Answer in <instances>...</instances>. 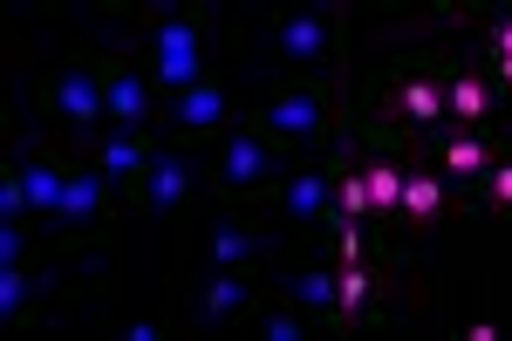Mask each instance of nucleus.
Listing matches in <instances>:
<instances>
[{"label":"nucleus","instance_id":"nucleus-12","mask_svg":"<svg viewBox=\"0 0 512 341\" xmlns=\"http://www.w3.org/2000/svg\"><path fill=\"white\" fill-rule=\"evenodd\" d=\"M506 151H512V144L499 137V130H451V123H444L431 144H424V157H431V164H437V171H444L458 191H472Z\"/></svg>","mask_w":512,"mask_h":341},{"label":"nucleus","instance_id":"nucleus-28","mask_svg":"<svg viewBox=\"0 0 512 341\" xmlns=\"http://www.w3.org/2000/svg\"><path fill=\"white\" fill-rule=\"evenodd\" d=\"M499 123H506V130H512V96H506V116H499Z\"/></svg>","mask_w":512,"mask_h":341},{"label":"nucleus","instance_id":"nucleus-18","mask_svg":"<svg viewBox=\"0 0 512 341\" xmlns=\"http://www.w3.org/2000/svg\"><path fill=\"white\" fill-rule=\"evenodd\" d=\"M260 260V232L246 219H212L205 232V266H253Z\"/></svg>","mask_w":512,"mask_h":341},{"label":"nucleus","instance_id":"nucleus-13","mask_svg":"<svg viewBox=\"0 0 512 341\" xmlns=\"http://www.w3.org/2000/svg\"><path fill=\"white\" fill-rule=\"evenodd\" d=\"M376 321H383V260L335 266V307L321 314V328L355 335V328H376Z\"/></svg>","mask_w":512,"mask_h":341},{"label":"nucleus","instance_id":"nucleus-14","mask_svg":"<svg viewBox=\"0 0 512 341\" xmlns=\"http://www.w3.org/2000/svg\"><path fill=\"white\" fill-rule=\"evenodd\" d=\"M164 137V130H158ZM158 137H137V130H103L96 144H89V164L110 178V185L130 198V191L144 185V171H151V151H158Z\"/></svg>","mask_w":512,"mask_h":341},{"label":"nucleus","instance_id":"nucleus-3","mask_svg":"<svg viewBox=\"0 0 512 341\" xmlns=\"http://www.w3.org/2000/svg\"><path fill=\"white\" fill-rule=\"evenodd\" d=\"M253 130L274 144L287 164H301L308 151H321V144H335V116H328V82H280L274 96L253 110Z\"/></svg>","mask_w":512,"mask_h":341},{"label":"nucleus","instance_id":"nucleus-10","mask_svg":"<svg viewBox=\"0 0 512 341\" xmlns=\"http://www.w3.org/2000/svg\"><path fill=\"white\" fill-rule=\"evenodd\" d=\"M506 89L492 82L485 62H444V123L451 130H499Z\"/></svg>","mask_w":512,"mask_h":341},{"label":"nucleus","instance_id":"nucleus-9","mask_svg":"<svg viewBox=\"0 0 512 341\" xmlns=\"http://www.w3.org/2000/svg\"><path fill=\"white\" fill-rule=\"evenodd\" d=\"M267 205H274L294 232H321L328 226V205H335V144H328L321 164H287V178L267 191Z\"/></svg>","mask_w":512,"mask_h":341},{"label":"nucleus","instance_id":"nucleus-17","mask_svg":"<svg viewBox=\"0 0 512 341\" xmlns=\"http://www.w3.org/2000/svg\"><path fill=\"white\" fill-rule=\"evenodd\" d=\"M451 178H444V171H437L431 157L417 151L410 157V164H403V226H437V219H444V205H451Z\"/></svg>","mask_w":512,"mask_h":341},{"label":"nucleus","instance_id":"nucleus-19","mask_svg":"<svg viewBox=\"0 0 512 341\" xmlns=\"http://www.w3.org/2000/svg\"><path fill=\"white\" fill-rule=\"evenodd\" d=\"M287 301L308 307V314H315V328H321V314L335 307V260H308V266H294V273H287Z\"/></svg>","mask_w":512,"mask_h":341},{"label":"nucleus","instance_id":"nucleus-2","mask_svg":"<svg viewBox=\"0 0 512 341\" xmlns=\"http://www.w3.org/2000/svg\"><path fill=\"white\" fill-rule=\"evenodd\" d=\"M212 28H219V14L212 7H151L144 21H137V41H144V69L151 82L164 89V103L171 96H185L198 89L205 76H219L212 69Z\"/></svg>","mask_w":512,"mask_h":341},{"label":"nucleus","instance_id":"nucleus-24","mask_svg":"<svg viewBox=\"0 0 512 341\" xmlns=\"http://www.w3.org/2000/svg\"><path fill=\"white\" fill-rule=\"evenodd\" d=\"M0 219H7V226H21V219H28V178H21V164H7V171H0Z\"/></svg>","mask_w":512,"mask_h":341},{"label":"nucleus","instance_id":"nucleus-8","mask_svg":"<svg viewBox=\"0 0 512 341\" xmlns=\"http://www.w3.org/2000/svg\"><path fill=\"white\" fill-rule=\"evenodd\" d=\"M233 116H239V82L233 76H205L198 89H185V96L164 103V137L205 144V137H226Z\"/></svg>","mask_w":512,"mask_h":341},{"label":"nucleus","instance_id":"nucleus-16","mask_svg":"<svg viewBox=\"0 0 512 341\" xmlns=\"http://www.w3.org/2000/svg\"><path fill=\"white\" fill-rule=\"evenodd\" d=\"M21 178H28V219H41V226H55V212H62V191H69V157L62 151H41V144H21Z\"/></svg>","mask_w":512,"mask_h":341},{"label":"nucleus","instance_id":"nucleus-23","mask_svg":"<svg viewBox=\"0 0 512 341\" xmlns=\"http://www.w3.org/2000/svg\"><path fill=\"white\" fill-rule=\"evenodd\" d=\"M472 205H478V212H512V151L472 185Z\"/></svg>","mask_w":512,"mask_h":341},{"label":"nucleus","instance_id":"nucleus-11","mask_svg":"<svg viewBox=\"0 0 512 341\" xmlns=\"http://www.w3.org/2000/svg\"><path fill=\"white\" fill-rule=\"evenodd\" d=\"M192 144H178V137H158V151H151V171H144V185L130 191V205L144 212V219H171L185 198H192Z\"/></svg>","mask_w":512,"mask_h":341},{"label":"nucleus","instance_id":"nucleus-22","mask_svg":"<svg viewBox=\"0 0 512 341\" xmlns=\"http://www.w3.org/2000/svg\"><path fill=\"white\" fill-rule=\"evenodd\" d=\"M478 48H485V69L512 62V7H485L478 14Z\"/></svg>","mask_w":512,"mask_h":341},{"label":"nucleus","instance_id":"nucleus-20","mask_svg":"<svg viewBox=\"0 0 512 341\" xmlns=\"http://www.w3.org/2000/svg\"><path fill=\"white\" fill-rule=\"evenodd\" d=\"M41 294V273L28 266H0V321H21V328H35V301Z\"/></svg>","mask_w":512,"mask_h":341},{"label":"nucleus","instance_id":"nucleus-25","mask_svg":"<svg viewBox=\"0 0 512 341\" xmlns=\"http://www.w3.org/2000/svg\"><path fill=\"white\" fill-rule=\"evenodd\" d=\"M28 260V226H7L0 219V266H21Z\"/></svg>","mask_w":512,"mask_h":341},{"label":"nucleus","instance_id":"nucleus-27","mask_svg":"<svg viewBox=\"0 0 512 341\" xmlns=\"http://www.w3.org/2000/svg\"><path fill=\"white\" fill-rule=\"evenodd\" d=\"M123 341H164V321H158V314H144V321L123 328Z\"/></svg>","mask_w":512,"mask_h":341},{"label":"nucleus","instance_id":"nucleus-15","mask_svg":"<svg viewBox=\"0 0 512 341\" xmlns=\"http://www.w3.org/2000/svg\"><path fill=\"white\" fill-rule=\"evenodd\" d=\"M239 314H253V273H246V266H205L192 321L198 328H226Z\"/></svg>","mask_w":512,"mask_h":341},{"label":"nucleus","instance_id":"nucleus-6","mask_svg":"<svg viewBox=\"0 0 512 341\" xmlns=\"http://www.w3.org/2000/svg\"><path fill=\"white\" fill-rule=\"evenodd\" d=\"M41 103H48V116L76 137L82 151L110 130V103H103V76H96V55H89V48H76L55 76L41 82Z\"/></svg>","mask_w":512,"mask_h":341},{"label":"nucleus","instance_id":"nucleus-7","mask_svg":"<svg viewBox=\"0 0 512 341\" xmlns=\"http://www.w3.org/2000/svg\"><path fill=\"white\" fill-rule=\"evenodd\" d=\"M96 55V76H103V103H110V130H137V137H158L164 130V89L151 82L144 62L110 55V48H89Z\"/></svg>","mask_w":512,"mask_h":341},{"label":"nucleus","instance_id":"nucleus-26","mask_svg":"<svg viewBox=\"0 0 512 341\" xmlns=\"http://www.w3.org/2000/svg\"><path fill=\"white\" fill-rule=\"evenodd\" d=\"M512 328L506 321H499V314H478V321H465V328H458V341H506Z\"/></svg>","mask_w":512,"mask_h":341},{"label":"nucleus","instance_id":"nucleus-1","mask_svg":"<svg viewBox=\"0 0 512 341\" xmlns=\"http://www.w3.org/2000/svg\"><path fill=\"white\" fill-rule=\"evenodd\" d=\"M362 116L403 130L410 144H431L444 130V55H431V48L390 55L362 89Z\"/></svg>","mask_w":512,"mask_h":341},{"label":"nucleus","instance_id":"nucleus-4","mask_svg":"<svg viewBox=\"0 0 512 341\" xmlns=\"http://www.w3.org/2000/svg\"><path fill=\"white\" fill-rule=\"evenodd\" d=\"M287 178V157L253 130V123H233L226 137H212V191L219 198H239V205H267V191Z\"/></svg>","mask_w":512,"mask_h":341},{"label":"nucleus","instance_id":"nucleus-21","mask_svg":"<svg viewBox=\"0 0 512 341\" xmlns=\"http://www.w3.org/2000/svg\"><path fill=\"white\" fill-rule=\"evenodd\" d=\"M253 335L260 341H308L315 328H308V314L294 301H280V307H253Z\"/></svg>","mask_w":512,"mask_h":341},{"label":"nucleus","instance_id":"nucleus-5","mask_svg":"<svg viewBox=\"0 0 512 341\" xmlns=\"http://www.w3.org/2000/svg\"><path fill=\"white\" fill-rule=\"evenodd\" d=\"M342 41H349V28H342L335 7H287V14L267 21V48H274L294 76H308V82L328 76V62L342 55Z\"/></svg>","mask_w":512,"mask_h":341}]
</instances>
